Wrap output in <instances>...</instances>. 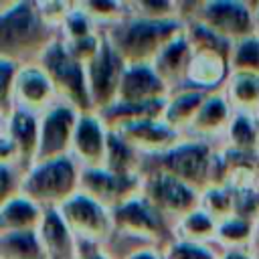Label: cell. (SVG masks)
Returning a JSON list of instances; mask_svg holds the SVG:
<instances>
[{
  "mask_svg": "<svg viewBox=\"0 0 259 259\" xmlns=\"http://www.w3.org/2000/svg\"><path fill=\"white\" fill-rule=\"evenodd\" d=\"M57 38L59 32L42 20L36 2H0V59L36 65Z\"/></svg>",
  "mask_w": 259,
  "mask_h": 259,
  "instance_id": "obj_1",
  "label": "cell"
},
{
  "mask_svg": "<svg viewBox=\"0 0 259 259\" xmlns=\"http://www.w3.org/2000/svg\"><path fill=\"white\" fill-rule=\"evenodd\" d=\"M103 32L127 67L152 65L162 49L184 32V22L148 20L127 14L123 20L111 24L109 28H103Z\"/></svg>",
  "mask_w": 259,
  "mask_h": 259,
  "instance_id": "obj_2",
  "label": "cell"
},
{
  "mask_svg": "<svg viewBox=\"0 0 259 259\" xmlns=\"http://www.w3.org/2000/svg\"><path fill=\"white\" fill-rule=\"evenodd\" d=\"M214 152L217 150H212L210 144L204 140H194V138L182 140L178 146H174L164 154L142 158L140 174H148V172L166 174L202 192L212 184Z\"/></svg>",
  "mask_w": 259,
  "mask_h": 259,
  "instance_id": "obj_3",
  "label": "cell"
},
{
  "mask_svg": "<svg viewBox=\"0 0 259 259\" xmlns=\"http://www.w3.org/2000/svg\"><path fill=\"white\" fill-rule=\"evenodd\" d=\"M81 166L71 158H59L51 162L34 164L24 172L20 194L36 202L45 210L63 206L69 198L79 194Z\"/></svg>",
  "mask_w": 259,
  "mask_h": 259,
  "instance_id": "obj_4",
  "label": "cell"
},
{
  "mask_svg": "<svg viewBox=\"0 0 259 259\" xmlns=\"http://www.w3.org/2000/svg\"><path fill=\"white\" fill-rule=\"evenodd\" d=\"M36 65H40V69L51 79L57 99L61 103L75 107L79 113H93L89 85H87V71L79 61H75L69 55L61 36L42 53Z\"/></svg>",
  "mask_w": 259,
  "mask_h": 259,
  "instance_id": "obj_5",
  "label": "cell"
},
{
  "mask_svg": "<svg viewBox=\"0 0 259 259\" xmlns=\"http://www.w3.org/2000/svg\"><path fill=\"white\" fill-rule=\"evenodd\" d=\"M111 221H113V233H119L123 237L140 239L148 243L150 247L162 251L176 241L174 235V225L162 217L146 198L136 196L127 200L125 204L117 206L111 210Z\"/></svg>",
  "mask_w": 259,
  "mask_h": 259,
  "instance_id": "obj_6",
  "label": "cell"
},
{
  "mask_svg": "<svg viewBox=\"0 0 259 259\" xmlns=\"http://www.w3.org/2000/svg\"><path fill=\"white\" fill-rule=\"evenodd\" d=\"M253 8H255V2L206 0V2H196L192 20L204 24L227 42L237 45L241 40L257 36Z\"/></svg>",
  "mask_w": 259,
  "mask_h": 259,
  "instance_id": "obj_7",
  "label": "cell"
},
{
  "mask_svg": "<svg viewBox=\"0 0 259 259\" xmlns=\"http://www.w3.org/2000/svg\"><path fill=\"white\" fill-rule=\"evenodd\" d=\"M142 176V198H146L162 217L176 225L182 217L200 208V192L188 184L158 172Z\"/></svg>",
  "mask_w": 259,
  "mask_h": 259,
  "instance_id": "obj_8",
  "label": "cell"
},
{
  "mask_svg": "<svg viewBox=\"0 0 259 259\" xmlns=\"http://www.w3.org/2000/svg\"><path fill=\"white\" fill-rule=\"evenodd\" d=\"M57 210L77 241L101 245L113 235L111 210L101 206L97 200L85 196L83 192L69 198Z\"/></svg>",
  "mask_w": 259,
  "mask_h": 259,
  "instance_id": "obj_9",
  "label": "cell"
},
{
  "mask_svg": "<svg viewBox=\"0 0 259 259\" xmlns=\"http://www.w3.org/2000/svg\"><path fill=\"white\" fill-rule=\"evenodd\" d=\"M127 65L115 53V49L109 45L103 32V45L97 57L85 67L93 113H99L117 101V93H119V85H121V77Z\"/></svg>",
  "mask_w": 259,
  "mask_h": 259,
  "instance_id": "obj_10",
  "label": "cell"
},
{
  "mask_svg": "<svg viewBox=\"0 0 259 259\" xmlns=\"http://www.w3.org/2000/svg\"><path fill=\"white\" fill-rule=\"evenodd\" d=\"M79 111L67 103H55L40 115V134H38V154L36 162H51L65 156H71L73 134L77 127Z\"/></svg>",
  "mask_w": 259,
  "mask_h": 259,
  "instance_id": "obj_11",
  "label": "cell"
},
{
  "mask_svg": "<svg viewBox=\"0 0 259 259\" xmlns=\"http://www.w3.org/2000/svg\"><path fill=\"white\" fill-rule=\"evenodd\" d=\"M79 192L113 210L142 194V176H119L105 168H81Z\"/></svg>",
  "mask_w": 259,
  "mask_h": 259,
  "instance_id": "obj_12",
  "label": "cell"
},
{
  "mask_svg": "<svg viewBox=\"0 0 259 259\" xmlns=\"http://www.w3.org/2000/svg\"><path fill=\"white\" fill-rule=\"evenodd\" d=\"M109 130L97 113H81L73 134L71 158L81 168H105Z\"/></svg>",
  "mask_w": 259,
  "mask_h": 259,
  "instance_id": "obj_13",
  "label": "cell"
},
{
  "mask_svg": "<svg viewBox=\"0 0 259 259\" xmlns=\"http://www.w3.org/2000/svg\"><path fill=\"white\" fill-rule=\"evenodd\" d=\"M59 103L55 87L40 65H24L16 73L14 109H24L34 115H42L49 107Z\"/></svg>",
  "mask_w": 259,
  "mask_h": 259,
  "instance_id": "obj_14",
  "label": "cell"
},
{
  "mask_svg": "<svg viewBox=\"0 0 259 259\" xmlns=\"http://www.w3.org/2000/svg\"><path fill=\"white\" fill-rule=\"evenodd\" d=\"M115 134H119L142 158L164 154L182 142V134L170 127L162 117L132 123Z\"/></svg>",
  "mask_w": 259,
  "mask_h": 259,
  "instance_id": "obj_15",
  "label": "cell"
},
{
  "mask_svg": "<svg viewBox=\"0 0 259 259\" xmlns=\"http://www.w3.org/2000/svg\"><path fill=\"white\" fill-rule=\"evenodd\" d=\"M2 134L14 144L18 156V168L28 172L38 154V134H40V115H34L24 109H14L6 119H2Z\"/></svg>",
  "mask_w": 259,
  "mask_h": 259,
  "instance_id": "obj_16",
  "label": "cell"
},
{
  "mask_svg": "<svg viewBox=\"0 0 259 259\" xmlns=\"http://www.w3.org/2000/svg\"><path fill=\"white\" fill-rule=\"evenodd\" d=\"M168 97L170 89L158 77L152 65H134L125 69L117 93L119 103H152Z\"/></svg>",
  "mask_w": 259,
  "mask_h": 259,
  "instance_id": "obj_17",
  "label": "cell"
},
{
  "mask_svg": "<svg viewBox=\"0 0 259 259\" xmlns=\"http://www.w3.org/2000/svg\"><path fill=\"white\" fill-rule=\"evenodd\" d=\"M233 115H235V111H233L231 103L227 101L225 93H221V91L208 93L186 132L194 140L208 142V138H214V136L227 132Z\"/></svg>",
  "mask_w": 259,
  "mask_h": 259,
  "instance_id": "obj_18",
  "label": "cell"
},
{
  "mask_svg": "<svg viewBox=\"0 0 259 259\" xmlns=\"http://www.w3.org/2000/svg\"><path fill=\"white\" fill-rule=\"evenodd\" d=\"M229 75V59L212 53H192L184 87L204 93H217L221 87H225Z\"/></svg>",
  "mask_w": 259,
  "mask_h": 259,
  "instance_id": "obj_19",
  "label": "cell"
},
{
  "mask_svg": "<svg viewBox=\"0 0 259 259\" xmlns=\"http://www.w3.org/2000/svg\"><path fill=\"white\" fill-rule=\"evenodd\" d=\"M36 235L49 259H77V239L61 219L57 208L45 210Z\"/></svg>",
  "mask_w": 259,
  "mask_h": 259,
  "instance_id": "obj_20",
  "label": "cell"
},
{
  "mask_svg": "<svg viewBox=\"0 0 259 259\" xmlns=\"http://www.w3.org/2000/svg\"><path fill=\"white\" fill-rule=\"evenodd\" d=\"M190 59H192V51H190V47H188V42L184 38V32H182L168 47H164L162 53L152 63L154 71L166 83V87L170 89V93L184 87Z\"/></svg>",
  "mask_w": 259,
  "mask_h": 259,
  "instance_id": "obj_21",
  "label": "cell"
},
{
  "mask_svg": "<svg viewBox=\"0 0 259 259\" xmlns=\"http://www.w3.org/2000/svg\"><path fill=\"white\" fill-rule=\"evenodd\" d=\"M45 208L26 196H16L0 204V233H36Z\"/></svg>",
  "mask_w": 259,
  "mask_h": 259,
  "instance_id": "obj_22",
  "label": "cell"
},
{
  "mask_svg": "<svg viewBox=\"0 0 259 259\" xmlns=\"http://www.w3.org/2000/svg\"><path fill=\"white\" fill-rule=\"evenodd\" d=\"M166 99L152 101V103H119L115 101L111 107L99 111L97 115L105 123L109 132H119L132 123H140L146 119H160L164 115Z\"/></svg>",
  "mask_w": 259,
  "mask_h": 259,
  "instance_id": "obj_23",
  "label": "cell"
},
{
  "mask_svg": "<svg viewBox=\"0 0 259 259\" xmlns=\"http://www.w3.org/2000/svg\"><path fill=\"white\" fill-rule=\"evenodd\" d=\"M208 93L204 91H196V89H188V87H182V89H176L170 93V97L166 99V107H164V115L162 119L174 127L176 132H184L190 127L198 107L202 105L204 97Z\"/></svg>",
  "mask_w": 259,
  "mask_h": 259,
  "instance_id": "obj_24",
  "label": "cell"
},
{
  "mask_svg": "<svg viewBox=\"0 0 259 259\" xmlns=\"http://www.w3.org/2000/svg\"><path fill=\"white\" fill-rule=\"evenodd\" d=\"M225 97L235 113H259V75H229L225 83Z\"/></svg>",
  "mask_w": 259,
  "mask_h": 259,
  "instance_id": "obj_25",
  "label": "cell"
},
{
  "mask_svg": "<svg viewBox=\"0 0 259 259\" xmlns=\"http://www.w3.org/2000/svg\"><path fill=\"white\" fill-rule=\"evenodd\" d=\"M217 227H219V223L210 214H206L204 210L198 208V210L182 217L174 225V235H176V241L210 247V243H214V239H217Z\"/></svg>",
  "mask_w": 259,
  "mask_h": 259,
  "instance_id": "obj_26",
  "label": "cell"
},
{
  "mask_svg": "<svg viewBox=\"0 0 259 259\" xmlns=\"http://www.w3.org/2000/svg\"><path fill=\"white\" fill-rule=\"evenodd\" d=\"M142 156L115 132L107 136V154H105V170L119 176H140Z\"/></svg>",
  "mask_w": 259,
  "mask_h": 259,
  "instance_id": "obj_27",
  "label": "cell"
},
{
  "mask_svg": "<svg viewBox=\"0 0 259 259\" xmlns=\"http://www.w3.org/2000/svg\"><path fill=\"white\" fill-rule=\"evenodd\" d=\"M225 148L245 154H259L257 117L247 113H235L225 132Z\"/></svg>",
  "mask_w": 259,
  "mask_h": 259,
  "instance_id": "obj_28",
  "label": "cell"
},
{
  "mask_svg": "<svg viewBox=\"0 0 259 259\" xmlns=\"http://www.w3.org/2000/svg\"><path fill=\"white\" fill-rule=\"evenodd\" d=\"M214 243L223 245L225 251H249L247 247L255 243V223L233 214L219 223Z\"/></svg>",
  "mask_w": 259,
  "mask_h": 259,
  "instance_id": "obj_29",
  "label": "cell"
},
{
  "mask_svg": "<svg viewBox=\"0 0 259 259\" xmlns=\"http://www.w3.org/2000/svg\"><path fill=\"white\" fill-rule=\"evenodd\" d=\"M0 259H49L36 233H0Z\"/></svg>",
  "mask_w": 259,
  "mask_h": 259,
  "instance_id": "obj_30",
  "label": "cell"
},
{
  "mask_svg": "<svg viewBox=\"0 0 259 259\" xmlns=\"http://www.w3.org/2000/svg\"><path fill=\"white\" fill-rule=\"evenodd\" d=\"M184 38H186L192 53H212V55H221L225 59H231L233 45L196 20L184 24Z\"/></svg>",
  "mask_w": 259,
  "mask_h": 259,
  "instance_id": "obj_31",
  "label": "cell"
},
{
  "mask_svg": "<svg viewBox=\"0 0 259 259\" xmlns=\"http://www.w3.org/2000/svg\"><path fill=\"white\" fill-rule=\"evenodd\" d=\"M231 75H259V38H247L233 45L229 59Z\"/></svg>",
  "mask_w": 259,
  "mask_h": 259,
  "instance_id": "obj_32",
  "label": "cell"
},
{
  "mask_svg": "<svg viewBox=\"0 0 259 259\" xmlns=\"http://www.w3.org/2000/svg\"><path fill=\"white\" fill-rule=\"evenodd\" d=\"M200 210L210 214L217 223L233 217V190L227 186H208L200 192Z\"/></svg>",
  "mask_w": 259,
  "mask_h": 259,
  "instance_id": "obj_33",
  "label": "cell"
},
{
  "mask_svg": "<svg viewBox=\"0 0 259 259\" xmlns=\"http://www.w3.org/2000/svg\"><path fill=\"white\" fill-rule=\"evenodd\" d=\"M77 6L99 26L109 28L111 24L123 20L127 16V4L125 2H77Z\"/></svg>",
  "mask_w": 259,
  "mask_h": 259,
  "instance_id": "obj_34",
  "label": "cell"
},
{
  "mask_svg": "<svg viewBox=\"0 0 259 259\" xmlns=\"http://www.w3.org/2000/svg\"><path fill=\"white\" fill-rule=\"evenodd\" d=\"M130 16H140L148 20H180L178 2L170 0H136L125 2ZM182 22V20H180Z\"/></svg>",
  "mask_w": 259,
  "mask_h": 259,
  "instance_id": "obj_35",
  "label": "cell"
},
{
  "mask_svg": "<svg viewBox=\"0 0 259 259\" xmlns=\"http://www.w3.org/2000/svg\"><path fill=\"white\" fill-rule=\"evenodd\" d=\"M20 65L0 59V113L6 119L14 111V87H16V73Z\"/></svg>",
  "mask_w": 259,
  "mask_h": 259,
  "instance_id": "obj_36",
  "label": "cell"
},
{
  "mask_svg": "<svg viewBox=\"0 0 259 259\" xmlns=\"http://www.w3.org/2000/svg\"><path fill=\"white\" fill-rule=\"evenodd\" d=\"M233 214L249 223L259 221V188L233 190Z\"/></svg>",
  "mask_w": 259,
  "mask_h": 259,
  "instance_id": "obj_37",
  "label": "cell"
},
{
  "mask_svg": "<svg viewBox=\"0 0 259 259\" xmlns=\"http://www.w3.org/2000/svg\"><path fill=\"white\" fill-rule=\"evenodd\" d=\"M24 172L14 164H0V204L20 196Z\"/></svg>",
  "mask_w": 259,
  "mask_h": 259,
  "instance_id": "obj_38",
  "label": "cell"
},
{
  "mask_svg": "<svg viewBox=\"0 0 259 259\" xmlns=\"http://www.w3.org/2000/svg\"><path fill=\"white\" fill-rule=\"evenodd\" d=\"M162 259H221L208 245H190L174 241L162 251Z\"/></svg>",
  "mask_w": 259,
  "mask_h": 259,
  "instance_id": "obj_39",
  "label": "cell"
},
{
  "mask_svg": "<svg viewBox=\"0 0 259 259\" xmlns=\"http://www.w3.org/2000/svg\"><path fill=\"white\" fill-rule=\"evenodd\" d=\"M75 2H59V0H49V2H36V8L42 16V20L55 28L57 32H61L63 24L67 22L69 14L73 12Z\"/></svg>",
  "mask_w": 259,
  "mask_h": 259,
  "instance_id": "obj_40",
  "label": "cell"
},
{
  "mask_svg": "<svg viewBox=\"0 0 259 259\" xmlns=\"http://www.w3.org/2000/svg\"><path fill=\"white\" fill-rule=\"evenodd\" d=\"M77 259H111V257L97 243L77 241Z\"/></svg>",
  "mask_w": 259,
  "mask_h": 259,
  "instance_id": "obj_41",
  "label": "cell"
},
{
  "mask_svg": "<svg viewBox=\"0 0 259 259\" xmlns=\"http://www.w3.org/2000/svg\"><path fill=\"white\" fill-rule=\"evenodd\" d=\"M123 259H162V251H158L154 247H140V249L132 251L130 255H125Z\"/></svg>",
  "mask_w": 259,
  "mask_h": 259,
  "instance_id": "obj_42",
  "label": "cell"
},
{
  "mask_svg": "<svg viewBox=\"0 0 259 259\" xmlns=\"http://www.w3.org/2000/svg\"><path fill=\"white\" fill-rule=\"evenodd\" d=\"M221 259H255L249 251H225Z\"/></svg>",
  "mask_w": 259,
  "mask_h": 259,
  "instance_id": "obj_43",
  "label": "cell"
},
{
  "mask_svg": "<svg viewBox=\"0 0 259 259\" xmlns=\"http://www.w3.org/2000/svg\"><path fill=\"white\" fill-rule=\"evenodd\" d=\"M253 12H255V34H257V38H259V2H255Z\"/></svg>",
  "mask_w": 259,
  "mask_h": 259,
  "instance_id": "obj_44",
  "label": "cell"
},
{
  "mask_svg": "<svg viewBox=\"0 0 259 259\" xmlns=\"http://www.w3.org/2000/svg\"><path fill=\"white\" fill-rule=\"evenodd\" d=\"M255 243L259 245V221L255 223Z\"/></svg>",
  "mask_w": 259,
  "mask_h": 259,
  "instance_id": "obj_45",
  "label": "cell"
},
{
  "mask_svg": "<svg viewBox=\"0 0 259 259\" xmlns=\"http://www.w3.org/2000/svg\"><path fill=\"white\" fill-rule=\"evenodd\" d=\"M257 125H259V113H257Z\"/></svg>",
  "mask_w": 259,
  "mask_h": 259,
  "instance_id": "obj_46",
  "label": "cell"
}]
</instances>
